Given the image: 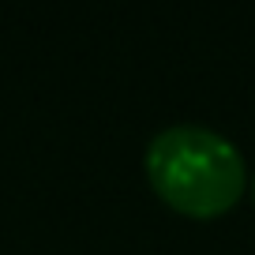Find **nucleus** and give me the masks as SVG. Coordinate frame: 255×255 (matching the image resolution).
I'll return each mask as SVG.
<instances>
[{
	"label": "nucleus",
	"instance_id": "2",
	"mask_svg": "<svg viewBox=\"0 0 255 255\" xmlns=\"http://www.w3.org/2000/svg\"><path fill=\"white\" fill-rule=\"evenodd\" d=\"M248 191H252V203H255V176H248Z\"/></svg>",
	"mask_w": 255,
	"mask_h": 255
},
{
	"label": "nucleus",
	"instance_id": "1",
	"mask_svg": "<svg viewBox=\"0 0 255 255\" xmlns=\"http://www.w3.org/2000/svg\"><path fill=\"white\" fill-rule=\"evenodd\" d=\"M143 169L154 195L191 222L229 214L248 191V165L229 135L203 124H169L146 143Z\"/></svg>",
	"mask_w": 255,
	"mask_h": 255
}]
</instances>
